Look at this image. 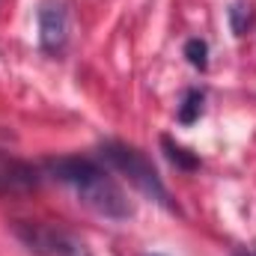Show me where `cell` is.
<instances>
[{
  "label": "cell",
  "mask_w": 256,
  "mask_h": 256,
  "mask_svg": "<svg viewBox=\"0 0 256 256\" xmlns=\"http://www.w3.org/2000/svg\"><path fill=\"white\" fill-rule=\"evenodd\" d=\"M102 158H104V164L110 170L122 173L146 200H152V202H158V206H164L170 212L176 208L173 206V196L167 191V185L158 176V170L152 167V161L140 149H134L128 143H120V140H108V143H102Z\"/></svg>",
  "instance_id": "2"
},
{
  "label": "cell",
  "mask_w": 256,
  "mask_h": 256,
  "mask_svg": "<svg viewBox=\"0 0 256 256\" xmlns=\"http://www.w3.org/2000/svg\"><path fill=\"white\" fill-rule=\"evenodd\" d=\"M15 238L36 256H86V248L80 238L66 232L60 226L39 224V220H15L12 224Z\"/></svg>",
  "instance_id": "3"
},
{
  "label": "cell",
  "mask_w": 256,
  "mask_h": 256,
  "mask_svg": "<svg viewBox=\"0 0 256 256\" xmlns=\"http://www.w3.org/2000/svg\"><path fill=\"white\" fill-rule=\"evenodd\" d=\"M202 102H206L202 90H188V92H185V98H182V104H179L176 120H179L182 126H191V122H196V120L202 116Z\"/></svg>",
  "instance_id": "8"
},
{
  "label": "cell",
  "mask_w": 256,
  "mask_h": 256,
  "mask_svg": "<svg viewBox=\"0 0 256 256\" xmlns=\"http://www.w3.org/2000/svg\"><path fill=\"white\" fill-rule=\"evenodd\" d=\"M185 57H188V63L194 68L206 72L208 68V42L206 39H188L185 42Z\"/></svg>",
  "instance_id": "9"
},
{
  "label": "cell",
  "mask_w": 256,
  "mask_h": 256,
  "mask_svg": "<svg viewBox=\"0 0 256 256\" xmlns=\"http://www.w3.org/2000/svg\"><path fill=\"white\" fill-rule=\"evenodd\" d=\"M226 18H230V30H232L236 36H244V33L250 30V24H254V6L244 3V0H236V3L226 9Z\"/></svg>",
  "instance_id": "7"
},
{
  "label": "cell",
  "mask_w": 256,
  "mask_h": 256,
  "mask_svg": "<svg viewBox=\"0 0 256 256\" xmlns=\"http://www.w3.org/2000/svg\"><path fill=\"white\" fill-rule=\"evenodd\" d=\"M161 149H164V155H167V161L173 164V167H179V170H185V173H191L200 167V158L191 155L185 146H179V143H173V137H161Z\"/></svg>",
  "instance_id": "6"
},
{
  "label": "cell",
  "mask_w": 256,
  "mask_h": 256,
  "mask_svg": "<svg viewBox=\"0 0 256 256\" xmlns=\"http://www.w3.org/2000/svg\"><path fill=\"white\" fill-rule=\"evenodd\" d=\"M42 176L33 164L9 155L0 149V196H18V194H30L39 188Z\"/></svg>",
  "instance_id": "5"
},
{
  "label": "cell",
  "mask_w": 256,
  "mask_h": 256,
  "mask_svg": "<svg viewBox=\"0 0 256 256\" xmlns=\"http://www.w3.org/2000/svg\"><path fill=\"white\" fill-rule=\"evenodd\" d=\"M45 173L54 176L57 182L68 185L78 194V200L92 208L102 218L110 220H128L134 214V206L128 202L126 191L108 176V170H102L96 161L90 158H78V155H63V158H48L45 161Z\"/></svg>",
  "instance_id": "1"
},
{
  "label": "cell",
  "mask_w": 256,
  "mask_h": 256,
  "mask_svg": "<svg viewBox=\"0 0 256 256\" xmlns=\"http://www.w3.org/2000/svg\"><path fill=\"white\" fill-rule=\"evenodd\" d=\"M236 256H256V250H242V254H236Z\"/></svg>",
  "instance_id": "10"
},
{
  "label": "cell",
  "mask_w": 256,
  "mask_h": 256,
  "mask_svg": "<svg viewBox=\"0 0 256 256\" xmlns=\"http://www.w3.org/2000/svg\"><path fill=\"white\" fill-rule=\"evenodd\" d=\"M68 42V12L63 3L45 0L39 6V45L45 54H60Z\"/></svg>",
  "instance_id": "4"
}]
</instances>
